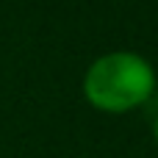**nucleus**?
Listing matches in <instances>:
<instances>
[{"instance_id": "f257e3e1", "label": "nucleus", "mask_w": 158, "mask_h": 158, "mask_svg": "<svg viewBox=\"0 0 158 158\" xmlns=\"http://www.w3.org/2000/svg\"><path fill=\"white\" fill-rule=\"evenodd\" d=\"M156 89V72L150 61L139 53L117 50L106 53L86 69L83 78V94L86 100L108 114H122L131 108H139L150 100Z\"/></svg>"}, {"instance_id": "f03ea898", "label": "nucleus", "mask_w": 158, "mask_h": 158, "mask_svg": "<svg viewBox=\"0 0 158 158\" xmlns=\"http://www.w3.org/2000/svg\"><path fill=\"white\" fill-rule=\"evenodd\" d=\"M153 131H156V142H158V119H156V128H153Z\"/></svg>"}]
</instances>
